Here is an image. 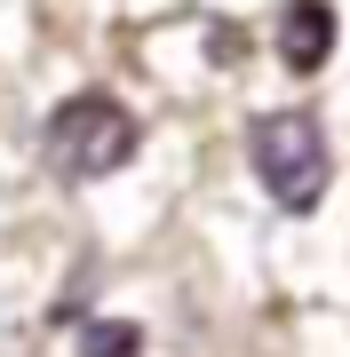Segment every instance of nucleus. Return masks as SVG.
Returning <instances> with one entry per match:
<instances>
[{
    "label": "nucleus",
    "mask_w": 350,
    "mask_h": 357,
    "mask_svg": "<svg viewBox=\"0 0 350 357\" xmlns=\"http://www.w3.org/2000/svg\"><path fill=\"white\" fill-rule=\"evenodd\" d=\"M80 357H143V326H128V318H88V326H80Z\"/></svg>",
    "instance_id": "20e7f679"
},
{
    "label": "nucleus",
    "mask_w": 350,
    "mask_h": 357,
    "mask_svg": "<svg viewBox=\"0 0 350 357\" xmlns=\"http://www.w3.org/2000/svg\"><path fill=\"white\" fill-rule=\"evenodd\" d=\"M247 159H255V183L271 191V206H286V215H311L335 183V151L311 112H263L247 128Z\"/></svg>",
    "instance_id": "f03ea898"
},
{
    "label": "nucleus",
    "mask_w": 350,
    "mask_h": 357,
    "mask_svg": "<svg viewBox=\"0 0 350 357\" xmlns=\"http://www.w3.org/2000/svg\"><path fill=\"white\" fill-rule=\"evenodd\" d=\"M40 151H48V167H56L64 183H104V175H119V167L143 151V128H136V112H128L119 96L80 88V96H64V103L48 112Z\"/></svg>",
    "instance_id": "f257e3e1"
},
{
    "label": "nucleus",
    "mask_w": 350,
    "mask_h": 357,
    "mask_svg": "<svg viewBox=\"0 0 350 357\" xmlns=\"http://www.w3.org/2000/svg\"><path fill=\"white\" fill-rule=\"evenodd\" d=\"M326 56H335V8L326 0H295L279 16V64L311 79V72H326Z\"/></svg>",
    "instance_id": "7ed1b4c3"
}]
</instances>
